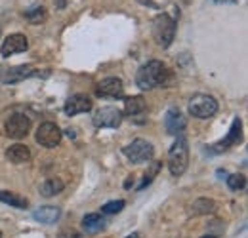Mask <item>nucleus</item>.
Instances as JSON below:
<instances>
[{
	"instance_id": "1",
	"label": "nucleus",
	"mask_w": 248,
	"mask_h": 238,
	"mask_svg": "<svg viewBox=\"0 0 248 238\" xmlns=\"http://www.w3.org/2000/svg\"><path fill=\"white\" fill-rule=\"evenodd\" d=\"M166 76H168V71L162 61H147L136 73V86L140 89H153L156 86H162L166 82Z\"/></svg>"
},
{
	"instance_id": "2",
	"label": "nucleus",
	"mask_w": 248,
	"mask_h": 238,
	"mask_svg": "<svg viewBox=\"0 0 248 238\" xmlns=\"http://www.w3.org/2000/svg\"><path fill=\"white\" fill-rule=\"evenodd\" d=\"M189 164V145L186 137H178L168 150V170L174 178H180Z\"/></svg>"
},
{
	"instance_id": "3",
	"label": "nucleus",
	"mask_w": 248,
	"mask_h": 238,
	"mask_svg": "<svg viewBox=\"0 0 248 238\" xmlns=\"http://www.w3.org/2000/svg\"><path fill=\"white\" fill-rule=\"evenodd\" d=\"M176 36V21L168 14H158L153 19V38L158 46L168 48Z\"/></svg>"
},
{
	"instance_id": "4",
	"label": "nucleus",
	"mask_w": 248,
	"mask_h": 238,
	"mask_svg": "<svg viewBox=\"0 0 248 238\" xmlns=\"http://www.w3.org/2000/svg\"><path fill=\"white\" fill-rule=\"evenodd\" d=\"M189 113L197 119H210L217 113V101L212 95L206 93H197L189 99Z\"/></svg>"
},
{
	"instance_id": "5",
	"label": "nucleus",
	"mask_w": 248,
	"mask_h": 238,
	"mask_svg": "<svg viewBox=\"0 0 248 238\" xmlns=\"http://www.w3.org/2000/svg\"><path fill=\"white\" fill-rule=\"evenodd\" d=\"M123 152L126 154V158L132 164H141V162H149L155 154V149L149 141L145 139H134L130 145H126L123 149Z\"/></svg>"
},
{
	"instance_id": "6",
	"label": "nucleus",
	"mask_w": 248,
	"mask_h": 238,
	"mask_svg": "<svg viewBox=\"0 0 248 238\" xmlns=\"http://www.w3.org/2000/svg\"><path fill=\"white\" fill-rule=\"evenodd\" d=\"M62 130L58 128V124H54V122H42L40 126H38V130H36V135H34V139H36V143H40L42 147H46V149H54V147H58L60 143H62Z\"/></svg>"
},
{
	"instance_id": "7",
	"label": "nucleus",
	"mask_w": 248,
	"mask_h": 238,
	"mask_svg": "<svg viewBox=\"0 0 248 238\" xmlns=\"http://www.w3.org/2000/svg\"><path fill=\"white\" fill-rule=\"evenodd\" d=\"M123 122V111L117 107H101L93 115L95 128H119Z\"/></svg>"
},
{
	"instance_id": "8",
	"label": "nucleus",
	"mask_w": 248,
	"mask_h": 238,
	"mask_svg": "<svg viewBox=\"0 0 248 238\" xmlns=\"http://www.w3.org/2000/svg\"><path fill=\"white\" fill-rule=\"evenodd\" d=\"M6 135L12 139H23L31 130V120L25 115H12L4 124Z\"/></svg>"
},
{
	"instance_id": "9",
	"label": "nucleus",
	"mask_w": 248,
	"mask_h": 238,
	"mask_svg": "<svg viewBox=\"0 0 248 238\" xmlns=\"http://www.w3.org/2000/svg\"><path fill=\"white\" fill-rule=\"evenodd\" d=\"M27 48H29V40H27V36L21 34V32H16V34H10V36L2 42V46H0V54H2V58H10V56H16V54L25 52Z\"/></svg>"
},
{
	"instance_id": "10",
	"label": "nucleus",
	"mask_w": 248,
	"mask_h": 238,
	"mask_svg": "<svg viewBox=\"0 0 248 238\" xmlns=\"http://www.w3.org/2000/svg\"><path fill=\"white\" fill-rule=\"evenodd\" d=\"M63 111L67 117H77V115L88 113V111H92V99L84 93H75L65 101Z\"/></svg>"
},
{
	"instance_id": "11",
	"label": "nucleus",
	"mask_w": 248,
	"mask_h": 238,
	"mask_svg": "<svg viewBox=\"0 0 248 238\" xmlns=\"http://www.w3.org/2000/svg\"><path fill=\"white\" fill-rule=\"evenodd\" d=\"M95 93L99 97H113V99H119L124 95V84L121 78L117 76H109V78H103L97 88H95Z\"/></svg>"
},
{
	"instance_id": "12",
	"label": "nucleus",
	"mask_w": 248,
	"mask_h": 238,
	"mask_svg": "<svg viewBox=\"0 0 248 238\" xmlns=\"http://www.w3.org/2000/svg\"><path fill=\"white\" fill-rule=\"evenodd\" d=\"M36 69L31 65H17V67H12V69H4V74H2V84H16V82H21L25 78H31L36 76Z\"/></svg>"
},
{
	"instance_id": "13",
	"label": "nucleus",
	"mask_w": 248,
	"mask_h": 238,
	"mask_svg": "<svg viewBox=\"0 0 248 238\" xmlns=\"http://www.w3.org/2000/svg\"><path fill=\"white\" fill-rule=\"evenodd\" d=\"M241 139H243V122H241V119H235L231 124L229 134L225 135V139H221L219 143L214 145V152H223V150L231 149V147L239 145Z\"/></svg>"
},
{
	"instance_id": "14",
	"label": "nucleus",
	"mask_w": 248,
	"mask_h": 238,
	"mask_svg": "<svg viewBox=\"0 0 248 238\" xmlns=\"http://www.w3.org/2000/svg\"><path fill=\"white\" fill-rule=\"evenodd\" d=\"M187 126L186 117L180 113V109H168L166 117H164V128L170 135H180Z\"/></svg>"
},
{
	"instance_id": "15",
	"label": "nucleus",
	"mask_w": 248,
	"mask_h": 238,
	"mask_svg": "<svg viewBox=\"0 0 248 238\" xmlns=\"http://www.w3.org/2000/svg\"><path fill=\"white\" fill-rule=\"evenodd\" d=\"M32 217H34L38 223L54 225V223H58V219L62 217V209L56 208V206H42V208L32 211Z\"/></svg>"
},
{
	"instance_id": "16",
	"label": "nucleus",
	"mask_w": 248,
	"mask_h": 238,
	"mask_svg": "<svg viewBox=\"0 0 248 238\" xmlns=\"http://www.w3.org/2000/svg\"><path fill=\"white\" fill-rule=\"evenodd\" d=\"M6 158L12 162V164H25L31 160V150L27 145H21V143H16L12 147H8L6 150Z\"/></svg>"
},
{
	"instance_id": "17",
	"label": "nucleus",
	"mask_w": 248,
	"mask_h": 238,
	"mask_svg": "<svg viewBox=\"0 0 248 238\" xmlns=\"http://www.w3.org/2000/svg\"><path fill=\"white\" fill-rule=\"evenodd\" d=\"M145 109H147V105H145V99L141 95H132L124 101V113L132 119L138 117V115H143Z\"/></svg>"
},
{
	"instance_id": "18",
	"label": "nucleus",
	"mask_w": 248,
	"mask_h": 238,
	"mask_svg": "<svg viewBox=\"0 0 248 238\" xmlns=\"http://www.w3.org/2000/svg\"><path fill=\"white\" fill-rule=\"evenodd\" d=\"M0 202L17 209H25L29 206V200L25 196H19V194H16L12 191H0Z\"/></svg>"
},
{
	"instance_id": "19",
	"label": "nucleus",
	"mask_w": 248,
	"mask_h": 238,
	"mask_svg": "<svg viewBox=\"0 0 248 238\" xmlns=\"http://www.w3.org/2000/svg\"><path fill=\"white\" fill-rule=\"evenodd\" d=\"M63 189H65V183H63L60 178H50L46 179L42 185H40V194L42 196H46V198H50V196H56V194H60Z\"/></svg>"
},
{
	"instance_id": "20",
	"label": "nucleus",
	"mask_w": 248,
	"mask_h": 238,
	"mask_svg": "<svg viewBox=\"0 0 248 238\" xmlns=\"http://www.w3.org/2000/svg\"><path fill=\"white\" fill-rule=\"evenodd\" d=\"M103 227H105V221H103V217L99 213H88L82 219V229L86 233H90V235H95V233L103 231Z\"/></svg>"
},
{
	"instance_id": "21",
	"label": "nucleus",
	"mask_w": 248,
	"mask_h": 238,
	"mask_svg": "<svg viewBox=\"0 0 248 238\" xmlns=\"http://www.w3.org/2000/svg\"><path fill=\"white\" fill-rule=\"evenodd\" d=\"M191 209H193L195 215H210V213H214L217 209V204L212 198H197L193 202Z\"/></svg>"
},
{
	"instance_id": "22",
	"label": "nucleus",
	"mask_w": 248,
	"mask_h": 238,
	"mask_svg": "<svg viewBox=\"0 0 248 238\" xmlns=\"http://www.w3.org/2000/svg\"><path fill=\"white\" fill-rule=\"evenodd\" d=\"M227 187L231 191H243L247 187V178L243 174H233V176H227Z\"/></svg>"
},
{
	"instance_id": "23",
	"label": "nucleus",
	"mask_w": 248,
	"mask_h": 238,
	"mask_svg": "<svg viewBox=\"0 0 248 238\" xmlns=\"http://www.w3.org/2000/svg\"><path fill=\"white\" fill-rule=\"evenodd\" d=\"M23 15H25V19H27V21H31V23H34V25H36V23H40V21L46 17V10H44L42 6H36V8L27 10Z\"/></svg>"
},
{
	"instance_id": "24",
	"label": "nucleus",
	"mask_w": 248,
	"mask_h": 238,
	"mask_svg": "<svg viewBox=\"0 0 248 238\" xmlns=\"http://www.w3.org/2000/svg\"><path fill=\"white\" fill-rule=\"evenodd\" d=\"M124 206H126L124 200H111V202H107V204L101 206V213H105V215H113V213L123 211Z\"/></svg>"
},
{
	"instance_id": "25",
	"label": "nucleus",
	"mask_w": 248,
	"mask_h": 238,
	"mask_svg": "<svg viewBox=\"0 0 248 238\" xmlns=\"http://www.w3.org/2000/svg\"><path fill=\"white\" fill-rule=\"evenodd\" d=\"M158 170H160V162H151V168H149V172L145 174V179H143V183H141L138 189H140V191H141V189H145V187H147V185L153 181V178H155L156 174H158Z\"/></svg>"
},
{
	"instance_id": "26",
	"label": "nucleus",
	"mask_w": 248,
	"mask_h": 238,
	"mask_svg": "<svg viewBox=\"0 0 248 238\" xmlns=\"http://www.w3.org/2000/svg\"><path fill=\"white\" fill-rule=\"evenodd\" d=\"M60 238H80V235L78 233H62Z\"/></svg>"
},
{
	"instance_id": "27",
	"label": "nucleus",
	"mask_w": 248,
	"mask_h": 238,
	"mask_svg": "<svg viewBox=\"0 0 248 238\" xmlns=\"http://www.w3.org/2000/svg\"><path fill=\"white\" fill-rule=\"evenodd\" d=\"M54 2H56L58 10H65V6H67V0H54Z\"/></svg>"
},
{
	"instance_id": "28",
	"label": "nucleus",
	"mask_w": 248,
	"mask_h": 238,
	"mask_svg": "<svg viewBox=\"0 0 248 238\" xmlns=\"http://www.w3.org/2000/svg\"><path fill=\"white\" fill-rule=\"evenodd\" d=\"M67 135H69V137H77V134H75V130H67Z\"/></svg>"
},
{
	"instance_id": "29",
	"label": "nucleus",
	"mask_w": 248,
	"mask_h": 238,
	"mask_svg": "<svg viewBox=\"0 0 248 238\" xmlns=\"http://www.w3.org/2000/svg\"><path fill=\"white\" fill-rule=\"evenodd\" d=\"M126 238H140V235H138V233H132V235H128Z\"/></svg>"
},
{
	"instance_id": "30",
	"label": "nucleus",
	"mask_w": 248,
	"mask_h": 238,
	"mask_svg": "<svg viewBox=\"0 0 248 238\" xmlns=\"http://www.w3.org/2000/svg\"><path fill=\"white\" fill-rule=\"evenodd\" d=\"M2 74H4V67L0 65V80H2Z\"/></svg>"
},
{
	"instance_id": "31",
	"label": "nucleus",
	"mask_w": 248,
	"mask_h": 238,
	"mask_svg": "<svg viewBox=\"0 0 248 238\" xmlns=\"http://www.w3.org/2000/svg\"><path fill=\"white\" fill-rule=\"evenodd\" d=\"M201 238H216L214 235H206V237H201Z\"/></svg>"
},
{
	"instance_id": "32",
	"label": "nucleus",
	"mask_w": 248,
	"mask_h": 238,
	"mask_svg": "<svg viewBox=\"0 0 248 238\" xmlns=\"http://www.w3.org/2000/svg\"><path fill=\"white\" fill-rule=\"evenodd\" d=\"M216 2H221V0H216ZM229 2H235V0H229Z\"/></svg>"
},
{
	"instance_id": "33",
	"label": "nucleus",
	"mask_w": 248,
	"mask_h": 238,
	"mask_svg": "<svg viewBox=\"0 0 248 238\" xmlns=\"http://www.w3.org/2000/svg\"><path fill=\"white\" fill-rule=\"evenodd\" d=\"M0 34H2V25H0Z\"/></svg>"
},
{
	"instance_id": "34",
	"label": "nucleus",
	"mask_w": 248,
	"mask_h": 238,
	"mask_svg": "<svg viewBox=\"0 0 248 238\" xmlns=\"http://www.w3.org/2000/svg\"><path fill=\"white\" fill-rule=\"evenodd\" d=\"M0 238H2V233H0Z\"/></svg>"
}]
</instances>
